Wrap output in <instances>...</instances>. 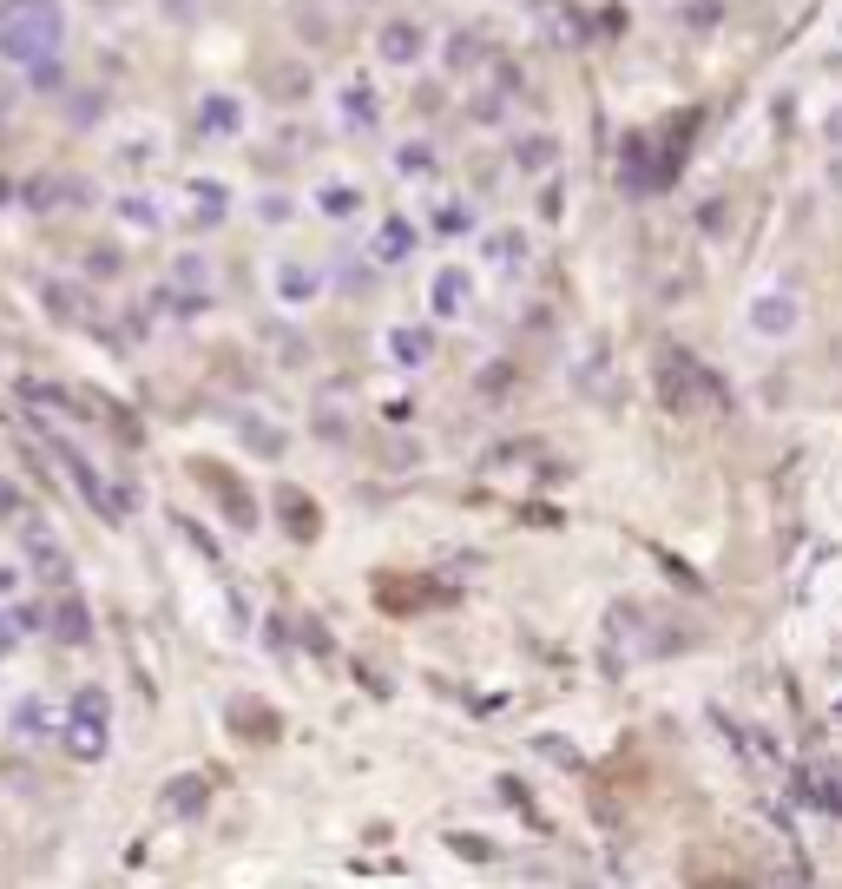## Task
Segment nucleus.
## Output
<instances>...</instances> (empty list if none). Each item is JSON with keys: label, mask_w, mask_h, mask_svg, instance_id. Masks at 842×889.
Returning <instances> with one entry per match:
<instances>
[{"label": "nucleus", "mask_w": 842, "mask_h": 889, "mask_svg": "<svg viewBox=\"0 0 842 889\" xmlns=\"http://www.w3.org/2000/svg\"><path fill=\"white\" fill-rule=\"evenodd\" d=\"M20 508H27V501H20V488H13V481H0V515H20Z\"/></svg>", "instance_id": "obj_30"}, {"label": "nucleus", "mask_w": 842, "mask_h": 889, "mask_svg": "<svg viewBox=\"0 0 842 889\" xmlns=\"http://www.w3.org/2000/svg\"><path fill=\"white\" fill-rule=\"evenodd\" d=\"M60 739H67L72 758H106V739H112V705H106V692L99 685H79V698H72V719L60 725Z\"/></svg>", "instance_id": "obj_2"}, {"label": "nucleus", "mask_w": 842, "mask_h": 889, "mask_svg": "<svg viewBox=\"0 0 842 889\" xmlns=\"http://www.w3.org/2000/svg\"><path fill=\"white\" fill-rule=\"evenodd\" d=\"M316 212H323V218H355V212H362V192H355L350 178H323V185H316Z\"/></svg>", "instance_id": "obj_14"}, {"label": "nucleus", "mask_w": 842, "mask_h": 889, "mask_svg": "<svg viewBox=\"0 0 842 889\" xmlns=\"http://www.w3.org/2000/svg\"><path fill=\"white\" fill-rule=\"evenodd\" d=\"M271 291H277L283 310H303V303H316V291H323V271L310 257H277L271 264Z\"/></svg>", "instance_id": "obj_4"}, {"label": "nucleus", "mask_w": 842, "mask_h": 889, "mask_svg": "<svg viewBox=\"0 0 842 889\" xmlns=\"http://www.w3.org/2000/svg\"><path fill=\"white\" fill-rule=\"evenodd\" d=\"M751 336H764V343H790L796 330H803V303L790 291H764V296H751Z\"/></svg>", "instance_id": "obj_3"}, {"label": "nucleus", "mask_w": 842, "mask_h": 889, "mask_svg": "<svg viewBox=\"0 0 842 889\" xmlns=\"http://www.w3.org/2000/svg\"><path fill=\"white\" fill-rule=\"evenodd\" d=\"M20 587V574H13V567H0V593H13Z\"/></svg>", "instance_id": "obj_32"}, {"label": "nucleus", "mask_w": 842, "mask_h": 889, "mask_svg": "<svg viewBox=\"0 0 842 889\" xmlns=\"http://www.w3.org/2000/svg\"><path fill=\"white\" fill-rule=\"evenodd\" d=\"M513 165H520L527 178H540L547 165H560V139H547V133H533V139H520V146H513Z\"/></svg>", "instance_id": "obj_18"}, {"label": "nucleus", "mask_w": 842, "mask_h": 889, "mask_svg": "<svg viewBox=\"0 0 842 889\" xmlns=\"http://www.w3.org/2000/svg\"><path fill=\"white\" fill-rule=\"evenodd\" d=\"M119 218L139 224V231H158V212H151V198H126V205H119Z\"/></svg>", "instance_id": "obj_25"}, {"label": "nucleus", "mask_w": 842, "mask_h": 889, "mask_svg": "<svg viewBox=\"0 0 842 889\" xmlns=\"http://www.w3.org/2000/svg\"><path fill=\"white\" fill-rule=\"evenodd\" d=\"M823 139H830V146L842 152V106H836V113H830V119H823Z\"/></svg>", "instance_id": "obj_31"}, {"label": "nucleus", "mask_w": 842, "mask_h": 889, "mask_svg": "<svg viewBox=\"0 0 842 889\" xmlns=\"http://www.w3.org/2000/svg\"><path fill=\"white\" fill-rule=\"evenodd\" d=\"M172 284H185V296H210V264L198 251H185V257L172 264Z\"/></svg>", "instance_id": "obj_20"}, {"label": "nucleus", "mask_w": 842, "mask_h": 889, "mask_svg": "<svg viewBox=\"0 0 842 889\" xmlns=\"http://www.w3.org/2000/svg\"><path fill=\"white\" fill-rule=\"evenodd\" d=\"M395 172H402V178H428V172H434V146H421V139H409V146H395Z\"/></svg>", "instance_id": "obj_22"}, {"label": "nucleus", "mask_w": 842, "mask_h": 889, "mask_svg": "<svg viewBox=\"0 0 842 889\" xmlns=\"http://www.w3.org/2000/svg\"><path fill=\"white\" fill-rule=\"evenodd\" d=\"M86 198H92V185L72 178V172H40V178L27 185V205H40V212H72V205H86Z\"/></svg>", "instance_id": "obj_5"}, {"label": "nucleus", "mask_w": 842, "mask_h": 889, "mask_svg": "<svg viewBox=\"0 0 842 889\" xmlns=\"http://www.w3.org/2000/svg\"><path fill=\"white\" fill-rule=\"evenodd\" d=\"M198 804H210V778L185 771V778H172V791L158 798V817H192Z\"/></svg>", "instance_id": "obj_12"}, {"label": "nucleus", "mask_w": 842, "mask_h": 889, "mask_svg": "<svg viewBox=\"0 0 842 889\" xmlns=\"http://www.w3.org/2000/svg\"><path fill=\"white\" fill-rule=\"evenodd\" d=\"M415 244H421V231L402 218V212H389V218L375 224V237H369V257H375V264H409Z\"/></svg>", "instance_id": "obj_7"}, {"label": "nucleus", "mask_w": 842, "mask_h": 889, "mask_svg": "<svg viewBox=\"0 0 842 889\" xmlns=\"http://www.w3.org/2000/svg\"><path fill=\"white\" fill-rule=\"evenodd\" d=\"M192 198H198V218H224V205H231V185L224 178H192Z\"/></svg>", "instance_id": "obj_21"}, {"label": "nucleus", "mask_w": 842, "mask_h": 889, "mask_svg": "<svg viewBox=\"0 0 842 889\" xmlns=\"http://www.w3.org/2000/svg\"><path fill=\"white\" fill-rule=\"evenodd\" d=\"M205 488L217 495V501H224V508H231V520H237V527H257V508H251V495H244V488H237V481H231L224 468H205Z\"/></svg>", "instance_id": "obj_15"}, {"label": "nucleus", "mask_w": 842, "mask_h": 889, "mask_svg": "<svg viewBox=\"0 0 842 889\" xmlns=\"http://www.w3.org/2000/svg\"><path fill=\"white\" fill-rule=\"evenodd\" d=\"M481 257H488L493 271H520V257H527V231H488V237H481Z\"/></svg>", "instance_id": "obj_16"}, {"label": "nucleus", "mask_w": 842, "mask_h": 889, "mask_svg": "<svg viewBox=\"0 0 842 889\" xmlns=\"http://www.w3.org/2000/svg\"><path fill=\"white\" fill-rule=\"evenodd\" d=\"M468 296H474V271L468 264H441L434 271V316H461Z\"/></svg>", "instance_id": "obj_9"}, {"label": "nucleus", "mask_w": 842, "mask_h": 889, "mask_svg": "<svg viewBox=\"0 0 842 889\" xmlns=\"http://www.w3.org/2000/svg\"><path fill=\"white\" fill-rule=\"evenodd\" d=\"M47 303H60V316H72V310H79V291H72V284H47Z\"/></svg>", "instance_id": "obj_26"}, {"label": "nucleus", "mask_w": 842, "mask_h": 889, "mask_svg": "<svg viewBox=\"0 0 842 889\" xmlns=\"http://www.w3.org/2000/svg\"><path fill=\"white\" fill-rule=\"evenodd\" d=\"M47 619H53V633H60L67 646H86V639H92V613H86V599H79L72 587L47 606Z\"/></svg>", "instance_id": "obj_10"}, {"label": "nucleus", "mask_w": 842, "mask_h": 889, "mask_svg": "<svg viewBox=\"0 0 842 889\" xmlns=\"http://www.w3.org/2000/svg\"><path fill=\"white\" fill-rule=\"evenodd\" d=\"M665 402L678 409V416H692L698 409V370H692V356H665Z\"/></svg>", "instance_id": "obj_11"}, {"label": "nucleus", "mask_w": 842, "mask_h": 889, "mask_svg": "<svg viewBox=\"0 0 842 889\" xmlns=\"http://www.w3.org/2000/svg\"><path fill=\"white\" fill-rule=\"evenodd\" d=\"M375 53H382L389 67H415L421 53H428V27H421V20H389V27L375 33Z\"/></svg>", "instance_id": "obj_6"}, {"label": "nucleus", "mask_w": 842, "mask_h": 889, "mask_svg": "<svg viewBox=\"0 0 842 889\" xmlns=\"http://www.w3.org/2000/svg\"><path fill=\"white\" fill-rule=\"evenodd\" d=\"M198 126L217 133V139H231V133L244 126V113H237V99H231V92H210L205 106H198Z\"/></svg>", "instance_id": "obj_17"}, {"label": "nucleus", "mask_w": 842, "mask_h": 889, "mask_svg": "<svg viewBox=\"0 0 842 889\" xmlns=\"http://www.w3.org/2000/svg\"><path fill=\"white\" fill-rule=\"evenodd\" d=\"M86 271H92V277H99V271L112 277V271H119V251H106V244H99V251H86Z\"/></svg>", "instance_id": "obj_27"}, {"label": "nucleus", "mask_w": 842, "mask_h": 889, "mask_svg": "<svg viewBox=\"0 0 842 889\" xmlns=\"http://www.w3.org/2000/svg\"><path fill=\"white\" fill-rule=\"evenodd\" d=\"M13 732H20V739H60V725H53V712H47L40 698H27V705L13 712Z\"/></svg>", "instance_id": "obj_19"}, {"label": "nucleus", "mask_w": 842, "mask_h": 889, "mask_svg": "<svg viewBox=\"0 0 842 889\" xmlns=\"http://www.w3.org/2000/svg\"><path fill=\"white\" fill-rule=\"evenodd\" d=\"M382 350H389V363H395V370H421V363L434 356V336H428L421 323H395V330L382 336Z\"/></svg>", "instance_id": "obj_8"}, {"label": "nucleus", "mask_w": 842, "mask_h": 889, "mask_svg": "<svg viewBox=\"0 0 842 889\" xmlns=\"http://www.w3.org/2000/svg\"><path fill=\"white\" fill-rule=\"evenodd\" d=\"M257 218L283 224V218H290V198H283V192H271V198H257Z\"/></svg>", "instance_id": "obj_29"}, {"label": "nucleus", "mask_w": 842, "mask_h": 889, "mask_svg": "<svg viewBox=\"0 0 842 889\" xmlns=\"http://www.w3.org/2000/svg\"><path fill=\"white\" fill-rule=\"evenodd\" d=\"M375 119H382V99H375V86H369V79H350V86H343V126H350V133H362V126H375Z\"/></svg>", "instance_id": "obj_13"}, {"label": "nucleus", "mask_w": 842, "mask_h": 889, "mask_svg": "<svg viewBox=\"0 0 842 889\" xmlns=\"http://www.w3.org/2000/svg\"><path fill=\"white\" fill-rule=\"evenodd\" d=\"M283 515H290V527H296L303 540H310V534H316V520H323V515H310V501H303V495H290V488H283Z\"/></svg>", "instance_id": "obj_24"}, {"label": "nucleus", "mask_w": 842, "mask_h": 889, "mask_svg": "<svg viewBox=\"0 0 842 889\" xmlns=\"http://www.w3.org/2000/svg\"><path fill=\"white\" fill-rule=\"evenodd\" d=\"M481 53H488V47H481V33H454V40H448V67H454V74L481 67Z\"/></svg>", "instance_id": "obj_23"}, {"label": "nucleus", "mask_w": 842, "mask_h": 889, "mask_svg": "<svg viewBox=\"0 0 842 889\" xmlns=\"http://www.w3.org/2000/svg\"><path fill=\"white\" fill-rule=\"evenodd\" d=\"M434 224H441V231H468L474 218H468V205H461V198H448V212H441Z\"/></svg>", "instance_id": "obj_28"}, {"label": "nucleus", "mask_w": 842, "mask_h": 889, "mask_svg": "<svg viewBox=\"0 0 842 889\" xmlns=\"http://www.w3.org/2000/svg\"><path fill=\"white\" fill-rule=\"evenodd\" d=\"M67 47V7L60 0H0V60L7 67H60Z\"/></svg>", "instance_id": "obj_1"}]
</instances>
